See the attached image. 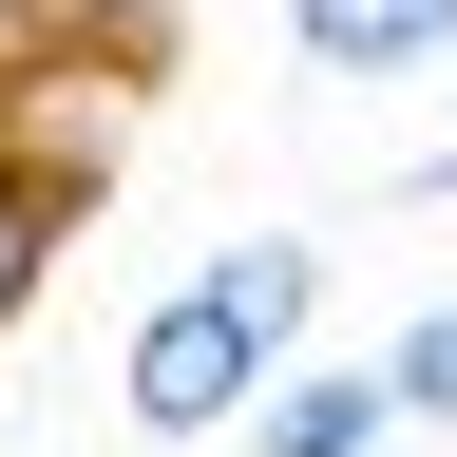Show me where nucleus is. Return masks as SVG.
Segmentation results:
<instances>
[{"label": "nucleus", "mask_w": 457, "mask_h": 457, "mask_svg": "<svg viewBox=\"0 0 457 457\" xmlns=\"http://www.w3.org/2000/svg\"><path fill=\"white\" fill-rule=\"evenodd\" d=\"M324 324V248L305 228H228L210 267H171L153 305H134V343H114V420H134L153 457H191V438H228L267 400V362Z\"/></svg>", "instance_id": "obj_1"}, {"label": "nucleus", "mask_w": 457, "mask_h": 457, "mask_svg": "<svg viewBox=\"0 0 457 457\" xmlns=\"http://www.w3.org/2000/svg\"><path fill=\"white\" fill-rule=\"evenodd\" d=\"M134 114H153V77H96V57H38V38L0 57V171H20V191H57V210L114 191Z\"/></svg>", "instance_id": "obj_2"}, {"label": "nucleus", "mask_w": 457, "mask_h": 457, "mask_svg": "<svg viewBox=\"0 0 457 457\" xmlns=\"http://www.w3.org/2000/svg\"><path fill=\"white\" fill-rule=\"evenodd\" d=\"M286 57L324 96H400V77H457V0H286Z\"/></svg>", "instance_id": "obj_3"}, {"label": "nucleus", "mask_w": 457, "mask_h": 457, "mask_svg": "<svg viewBox=\"0 0 457 457\" xmlns=\"http://www.w3.org/2000/svg\"><path fill=\"white\" fill-rule=\"evenodd\" d=\"M228 457H400V400H381V362H305L286 343L267 400L228 420Z\"/></svg>", "instance_id": "obj_4"}, {"label": "nucleus", "mask_w": 457, "mask_h": 457, "mask_svg": "<svg viewBox=\"0 0 457 457\" xmlns=\"http://www.w3.org/2000/svg\"><path fill=\"white\" fill-rule=\"evenodd\" d=\"M38 57H96V77H171V38H191V0H20Z\"/></svg>", "instance_id": "obj_5"}, {"label": "nucleus", "mask_w": 457, "mask_h": 457, "mask_svg": "<svg viewBox=\"0 0 457 457\" xmlns=\"http://www.w3.org/2000/svg\"><path fill=\"white\" fill-rule=\"evenodd\" d=\"M362 362H381V400H400V438H457V305H400Z\"/></svg>", "instance_id": "obj_6"}, {"label": "nucleus", "mask_w": 457, "mask_h": 457, "mask_svg": "<svg viewBox=\"0 0 457 457\" xmlns=\"http://www.w3.org/2000/svg\"><path fill=\"white\" fill-rule=\"evenodd\" d=\"M57 248H77V210H57V191H20V171H0V324H20L38 286H57Z\"/></svg>", "instance_id": "obj_7"}, {"label": "nucleus", "mask_w": 457, "mask_h": 457, "mask_svg": "<svg viewBox=\"0 0 457 457\" xmlns=\"http://www.w3.org/2000/svg\"><path fill=\"white\" fill-rule=\"evenodd\" d=\"M400 191H420V210L457 191V114H438V134H420V153H400Z\"/></svg>", "instance_id": "obj_8"}]
</instances>
